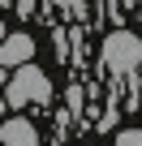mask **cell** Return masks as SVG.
I'll list each match as a JSON object with an SVG mask.
<instances>
[{"mask_svg":"<svg viewBox=\"0 0 142 146\" xmlns=\"http://www.w3.org/2000/svg\"><path fill=\"white\" fill-rule=\"evenodd\" d=\"M5 35H9V26H5V17H0V43H5Z\"/></svg>","mask_w":142,"mask_h":146,"instance_id":"10","label":"cell"},{"mask_svg":"<svg viewBox=\"0 0 142 146\" xmlns=\"http://www.w3.org/2000/svg\"><path fill=\"white\" fill-rule=\"evenodd\" d=\"M103 64L112 73H133L142 64V39L133 30H112L103 39Z\"/></svg>","mask_w":142,"mask_h":146,"instance_id":"2","label":"cell"},{"mask_svg":"<svg viewBox=\"0 0 142 146\" xmlns=\"http://www.w3.org/2000/svg\"><path fill=\"white\" fill-rule=\"evenodd\" d=\"M0 142L5 146H39V133H35V125L26 116H13V120L0 125Z\"/></svg>","mask_w":142,"mask_h":146,"instance_id":"4","label":"cell"},{"mask_svg":"<svg viewBox=\"0 0 142 146\" xmlns=\"http://www.w3.org/2000/svg\"><path fill=\"white\" fill-rule=\"evenodd\" d=\"M5 82H9V73H5V64H0V112L9 108V103H5Z\"/></svg>","mask_w":142,"mask_h":146,"instance_id":"9","label":"cell"},{"mask_svg":"<svg viewBox=\"0 0 142 146\" xmlns=\"http://www.w3.org/2000/svg\"><path fill=\"white\" fill-rule=\"evenodd\" d=\"M13 9H17L22 17H30V13H35V0H13Z\"/></svg>","mask_w":142,"mask_h":146,"instance_id":"8","label":"cell"},{"mask_svg":"<svg viewBox=\"0 0 142 146\" xmlns=\"http://www.w3.org/2000/svg\"><path fill=\"white\" fill-rule=\"evenodd\" d=\"M35 56V39L30 35H5V43H0V64L5 69H17Z\"/></svg>","mask_w":142,"mask_h":146,"instance_id":"3","label":"cell"},{"mask_svg":"<svg viewBox=\"0 0 142 146\" xmlns=\"http://www.w3.org/2000/svg\"><path fill=\"white\" fill-rule=\"evenodd\" d=\"M56 5H60L69 17H82V0H56Z\"/></svg>","mask_w":142,"mask_h":146,"instance_id":"7","label":"cell"},{"mask_svg":"<svg viewBox=\"0 0 142 146\" xmlns=\"http://www.w3.org/2000/svg\"><path fill=\"white\" fill-rule=\"evenodd\" d=\"M47 99H52V78H47L35 60L17 64L13 78L5 82V103L9 108H35V103H47Z\"/></svg>","mask_w":142,"mask_h":146,"instance_id":"1","label":"cell"},{"mask_svg":"<svg viewBox=\"0 0 142 146\" xmlns=\"http://www.w3.org/2000/svg\"><path fill=\"white\" fill-rule=\"evenodd\" d=\"M116 146H142V125H133V129H121V133H116Z\"/></svg>","mask_w":142,"mask_h":146,"instance_id":"5","label":"cell"},{"mask_svg":"<svg viewBox=\"0 0 142 146\" xmlns=\"http://www.w3.org/2000/svg\"><path fill=\"white\" fill-rule=\"evenodd\" d=\"M82 112V86H69V116Z\"/></svg>","mask_w":142,"mask_h":146,"instance_id":"6","label":"cell"}]
</instances>
